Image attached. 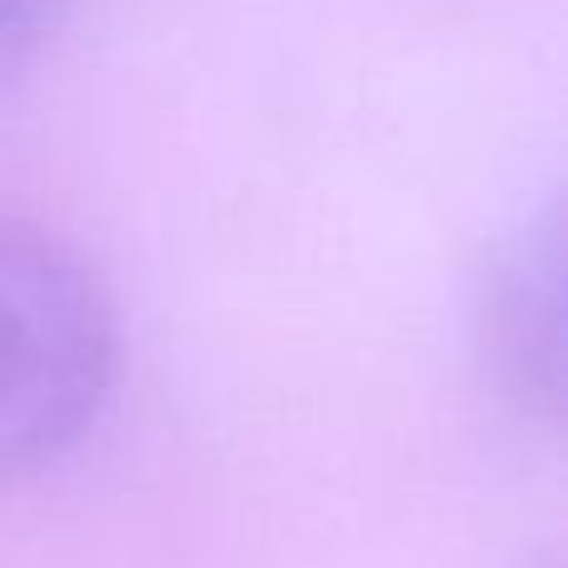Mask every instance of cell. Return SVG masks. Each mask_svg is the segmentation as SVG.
I'll use <instances>...</instances> for the list:
<instances>
[{"label":"cell","mask_w":568,"mask_h":568,"mask_svg":"<svg viewBox=\"0 0 568 568\" xmlns=\"http://www.w3.org/2000/svg\"><path fill=\"white\" fill-rule=\"evenodd\" d=\"M120 369L115 310L90 260L36 220L0 225V464L40 474L100 424Z\"/></svg>","instance_id":"cell-1"},{"label":"cell","mask_w":568,"mask_h":568,"mask_svg":"<svg viewBox=\"0 0 568 568\" xmlns=\"http://www.w3.org/2000/svg\"><path fill=\"white\" fill-rule=\"evenodd\" d=\"M474 334L504 404L568 434V185L494 250Z\"/></svg>","instance_id":"cell-2"},{"label":"cell","mask_w":568,"mask_h":568,"mask_svg":"<svg viewBox=\"0 0 568 568\" xmlns=\"http://www.w3.org/2000/svg\"><path fill=\"white\" fill-rule=\"evenodd\" d=\"M75 0H0V65L16 80L60 36Z\"/></svg>","instance_id":"cell-3"},{"label":"cell","mask_w":568,"mask_h":568,"mask_svg":"<svg viewBox=\"0 0 568 568\" xmlns=\"http://www.w3.org/2000/svg\"><path fill=\"white\" fill-rule=\"evenodd\" d=\"M514 568H568V559H554V554H544V559H519Z\"/></svg>","instance_id":"cell-4"}]
</instances>
